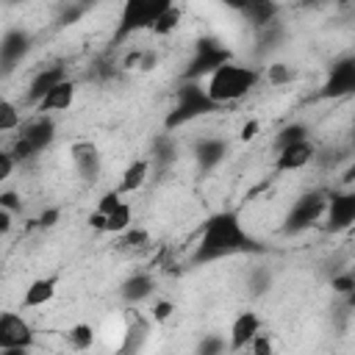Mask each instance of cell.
I'll return each instance as SVG.
<instances>
[{
  "label": "cell",
  "mask_w": 355,
  "mask_h": 355,
  "mask_svg": "<svg viewBox=\"0 0 355 355\" xmlns=\"http://www.w3.org/2000/svg\"><path fill=\"white\" fill-rule=\"evenodd\" d=\"M250 247H252V239L244 230L239 214L236 211H219L202 225L200 244H197V261H211V258L244 252Z\"/></svg>",
  "instance_id": "6da1fadb"
},
{
  "label": "cell",
  "mask_w": 355,
  "mask_h": 355,
  "mask_svg": "<svg viewBox=\"0 0 355 355\" xmlns=\"http://www.w3.org/2000/svg\"><path fill=\"white\" fill-rule=\"evenodd\" d=\"M258 80H261V72L255 67L225 61L214 72H208L202 92L211 100V105H227V103H236V100L247 97L258 86Z\"/></svg>",
  "instance_id": "7a4b0ae2"
},
{
  "label": "cell",
  "mask_w": 355,
  "mask_h": 355,
  "mask_svg": "<svg viewBox=\"0 0 355 355\" xmlns=\"http://www.w3.org/2000/svg\"><path fill=\"white\" fill-rule=\"evenodd\" d=\"M214 108H216V105H211V100L205 97L202 86H200V83H189V86L178 89V103H175V108L169 111L164 128H166V130H175L178 125H186L189 119H194V116H200V114H208V111H214Z\"/></svg>",
  "instance_id": "3957f363"
},
{
  "label": "cell",
  "mask_w": 355,
  "mask_h": 355,
  "mask_svg": "<svg viewBox=\"0 0 355 355\" xmlns=\"http://www.w3.org/2000/svg\"><path fill=\"white\" fill-rule=\"evenodd\" d=\"M36 344L33 324L17 311H0V352L3 349H31Z\"/></svg>",
  "instance_id": "277c9868"
},
{
  "label": "cell",
  "mask_w": 355,
  "mask_h": 355,
  "mask_svg": "<svg viewBox=\"0 0 355 355\" xmlns=\"http://www.w3.org/2000/svg\"><path fill=\"white\" fill-rule=\"evenodd\" d=\"M164 8H166L164 0H158V3L155 0H130V3H125L122 19H119V28H116V39H125V36L141 31V28H150Z\"/></svg>",
  "instance_id": "5b68a950"
},
{
  "label": "cell",
  "mask_w": 355,
  "mask_h": 355,
  "mask_svg": "<svg viewBox=\"0 0 355 355\" xmlns=\"http://www.w3.org/2000/svg\"><path fill=\"white\" fill-rule=\"evenodd\" d=\"M324 205H327V194L324 191H311V194H302L291 211H288V219H286V230L288 233H300L305 227H311L313 222H319L324 216Z\"/></svg>",
  "instance_id": "8992f818"
},
{
  "label": "cell",
  "mask_w": 355,
  "mask_h": 355,
  "mask_svg": "<svg viewBox=\"0 0 355 355\" xmlns=\"http://www.w3.org/2000/svg\"><path fill=\"white\" fill-rule=\"evenodd\" d=\"M17 136L33 150V153H42L53 144L55 139V122L53 116H42V114H33L31 119L22 122V128L17 130Z\"/></svg>",
  "instance_id": "52a82bcc"
},
{
  "label": "cell",
  "mask_w": 355,
  "mask_h": 355,
  "mask_svg": "<svg viewBox=\"0 0 355 355\" xmlns=\"http://www.w3.org/2000/svg\"><path fill=\"white\" fill-rule=\"evenodd\" d=\"M316 144L311 141V139H302V141H297V144H288V147H283V150H277V155H275V169L277 172H300V169H305L311 161H316Z\"/></svg>",
  "instance_id": "ba28073f"
},
{
  "label": "cell",
  "mask_w": 355,
  "mask_h": 355,
  "mask_svg": "<svg viewBox=\"0 0 355 355\" xmlns=\"http://www.w3.org/2000/svg\"><path fill=\"white\" fill-rule=\"evenodd\" d=\"M258 330H263V322H261V316L255 313V311H241L233 322H230V330H227V352H241L250 341H252V336L258 333Z\"/></svg>",
  "instance_id": "9c48e42d"
},
{
  "label": "cell",
  "mask_w": 355,
  "mask_h": 355,
  "mask_svg": "<svg viewBox=\"0 0 355 355\" xmlns=\"http://www.w3.org/2000/svg\"><path fill=\"white\" fill-rule=\"evenodd\" d=\"M58 283L61 277L58 275H44V277H36L28 283V288L22 291V300H19V311H31V308H44L47 302H53V297L58 294Z\"/></svg>",
  "instance_id": "30bf717a"
},
{
  "label": "cell",
  "mask_w": 355,
  "mask_h": 355,
  "mask_svg": "<svg viewBox=\"0 0 355 355\" xmlns=\"http://www.w3.org/2000/svg\"><path fill=\"white\" fill-rule=\"evenodd\" d=\"M324 216H327V230H344L355 222V194L344 191V194H330L327 205H324Z\"/></svg>",
  "instance_id": "8fae6325"
},
{
  "label": "cell",
  "mask_w": 355,
  "mask_h": 355,
  "mask_svg": "<svg viewBox=\"0 0 355 355\" xmlns=\"http://www.w3.org/2000/svg\"><path fill=\"white\" fill-rule=\"evenodd\" d=\"M75 94H78V83H75L72 78H67V80H61L58 86H53V89H50L33 108H36V114L50 116V114H55V111H67V108H72Z\"/></svg>",
  "instance_id": "7c38bea8"
},
{
  "label": "cell",
  "mask_w": 355,
  "mask_h": 355,
  "mask_svg": "<svg viewBox=\"0 0 355 355\" xmlns=\"http://www.w3.org/2000/svg\"><path fill=\"white\" fill-rule=\"evenodd\" d=\"M69 155H72V164H75V169H78V175L83 178V180H89V183H94L97 178H100V169H103V158H100V153H97V147L92 144V141H75L72 147H69Z\"/></svg>",
  "instance_id": "4fadbf2b"
},
{
  "label": "cell",
  "mask_w": 355,
  "mask_h": 355,
  "mask_svg": "<svg viewBox=\"0 0 355 355\" xmlns=\"http://www.w3.org/2000/svg\"><path fill=\"white\" fill-rule=\"evenodd\" d=\"M155 294V277L150 272H133L130 277L122 280L119 286V297L128 302V305H139L144 300H150Z\"/></svg>",
  "instance_id": "5bb4252c"
},
{
  "label": "cell",
  "mask_w": 355,
  "mask_h": 355,
  "mask_svg": "<svg viewBox=\"0 0 355 355\" xmlns=\"http://www.w3.org/2000/svg\"><path fill=\"white\" fill-rule=\"evenodd\" d=\"M147 178H150V161H147V158H136V161H130V164L122 169L119 183H116L119 197H125V194H136V191L147 183Z\"/></svg>",
  "instance_id": "9a60e30c"
},
{
  "label": "cell",
  "mask_w": 355,
  "mask_h": 355,
  "mask_svg": "<svg viewBox=\"0 0 355 355\" xmlns=\"http://www.w3.org/2000/svg\"><path fill=\"white\" fill-rule=\"evenodd\" d=\"M61 80H67V69H64V67H50V69L36 72L33 80H31V86H28V100L36 105V103H39L53 86H58Z\"/></svg>",
  "instance_id": "2e32d148"
},
{
  "label": "cell",
  "mask_w": 355,
  "mask_h": 355,
  "mask_svg": "<svg viewBox=\"0 0 355 355\" xmlns=\"http://www.w3.org/2000/svg\"><path fill=\"white\" fill-rule=\"evenodd\" d=\"M28 42H31L28 33L19 31V28H14V31H8L3 36V42H0V61L6 64V69H11L28 53Z\"/></svg>",
  "instance_id": "e0dca14e"
},
{
  "label": "cell",
  "mask_w": 355,
  "mask_h": 355,
  "mask_svg": "<svg viewBox=\"0 0 355 355\" xmlns=\"http://www.w3.org/2000/svg\"><path fill=\"white\" fill-rule=\"evenodd\" d=\"M64 341L72 352H89L97 341V327L92 322H75L72 327L64 330Z\"/></svg>",
  "instance_id": "ac0fdd59"
},
{
  "label": "cell",
  "mask_w": 355,
  "mask_h": 355,
  "mask_svg": "<svg viewBox=\"0 0 355 355\" xmlns=\"http://www.w3.org/2000/svg\"><path fill=\"white\" fill-rule=\"evenodd\" d=\"M194 153H197L200 169L208 172V169H214L216 164H222V158H225V153H227V144H225L222 139H202Z\"/></svg>",
  "instance_id": "d6986e66"
},
{
  "label": "cell",
  "mask_w": 355,
  "mask_h": 355,
  "mask_svg": "<svg viewBox=\"0 0 355 355\" xmlns=\"http://www.w3.org/2000/svg\"><path fill=\"white\" fill-rule=\"evenodd\" d=\"M180 19H183V11H180V6H175V3H166V8H164L158 17H155V22L150 25V31H153L155 36H169V33H175V31H178Z\"/></svg>",
  "instance_id": "ffe728a7"
},
{
  "label": "cell",
  "mask_w": 355,
  "mask_h": 355,
  "mask_svg": "<svg viewBox=\"0 0 355 355\" xmlns=\"http://www.w3.org/2000/svg\"><path fill=\"white\" fill-rule=\"evenodd\" d=\"M128 227H133V208H130L128 200H122L111 214H105V233L119 236V233H125Z\"/></svg>",
  "instance_id": "44dd1931"
},
{
  "label": "cell",
  "mask_w": 355,
  "mask_h": 355,
  "mask_svg": "<svg viewBox=\"0 0 355 355\" xmlns=\"http://www.w3.org/2000/svg\"><path fill=\"white\" fill-rule=\"evenodd\" d=\"M327 89L330 92H349V89H355V67H352V61H344V64L333 67V78H330Z\"/></svg>",
  "instance_id": "7402d4cb"
},
{
  "label": "cell",
  "mask_w": 355,
  "mask_h": 355,
  "mask_svg": "<svg viewBox=\"0 0 355 355\" xmlns=\"http://www.w3.org/2000/svg\"><path fill=\"white\" fill-rule=\"evenodd\" d=\"M22 128V114L17 108V103L0 97V133H14Z\"/></svg>",
  "instance_id": "603a6c76"
},
{
  "label": "cell",
  "mask_w": 355,
  "mask_h": 355,
  "mask_svg": "<svg viewBox=\"0 0 355 355\" xmlns=\"http://www.w3.org/2000/svg\"><path fill=\"white\" fill-rule=\"evenodd\" d=\"M175 155H178V147H175V141H172L169 133H164V136H158V139L153 141V161H155L158 166L172 164Z\"/></svg>",
  "instance_id": "cb8c5ba5"
},
{
  "label": "cell",
  "mask_w": 355,
  "mask_h": 355,
  "mask_svg": "<svg viewBox=\"0 0 355 355\" xmlns=\"http://www.w3.org/2000/svg\"><path fill=\"white\" fill-rule=\"evenodd\" d=\"M261 78H263L269 86H286V83L294 80V69H291L288 64H283V61H275V64H269V67L263 69Z\"/></svg>",
  "instance_id": "d4e9b609"
},
{
  "label": "cell",
  "mask_w": 355,
  "mask_h": 355,
  "mask_svg": "<svg viewBox=\"0 0 355 355\" xmlns=\"http://www.w3.org/2000/svg\"><path fill=\"white\" fill-rule=\"evenodd\" d=\"M302 139H308V128H305L302 122H288V125L277 133V139H275V150H283V147L297 144V141H302Z\"/></svg>",
  "instance_id": "484cf974"
},
{
  "label": "cell",
  "mask_w": 355,
  "mask_h": 355,
  "mask_svg": "<svg viewBox=\"0 0 355 355\" xmlns=\"http://www.w3.org/2000/svg\"><path fill=\"white\" fill-rule=\"evenodd\" d=\"M197 355H227V338L216 333L202 336L197 344Z\"/></svg>",
  "instance_id": "4316f807"
},
{
  "label": "cell",
  "mask_w": 355,
  "mask_h": 355,
  "mask_svg": "<svg viewBox=\"0 0 355 355\" xmlns=\"http://www.w3.org/2000/svg\"><path fill=\"white\" fill-rule=\"evenodd\" d=\"M150 244V233L141 227H128L125 233H119V247L122 250H141Z\"/></svg>",
  "instance_id": "83f0119b"
},
{
  "label": "cell",
  "mask_w": 355,
  "mask_h": 355,
  "mask_svg": "<svg viewBox=\"0 0 355 355\" xmlns=\"http://www.w3.org/2000/svg\"><path fill=\"white\" fill-rule=\"evenodd\" d=\"M247 349H250V355H275V338H272V333L269 330H258L252 336V341L247 344Z\"/></svg>",
  "instance_id": "f1b7e54d"
},
{
  "label": "cell",
  "mask_w": 355,
  "mask_h": 355,
  "mask_svg": "<svg viewBox=\"0 0 355 355\" xmlns=\"http://www.w3.org/2000/svg\"><path fill=\"white\" fill-rule=\"evenodd\" d=\"M247 286H250V291L258 297V294L269 291V286H272V275H269L266 269H252L250 277H247Z\"/></svg>",
  "instance_id": "f546056e"
},
{
  "label": "cell",
  "mask_w": 355,
  "mask_h": 355,
  "mask_svg": "<svg viewBox=\"0 0 355 355\" xmlns=\"http://www.w3.org/2000/svg\"><path fill=\"white\" fill-rule=\"evenodd\" d=\"M150 313H153L155 324H164L166 319H172V313H175V302H172V300H155L153 308H150Z\"/></svg>",
  "instance_id": "4dcf8cb0"
},
{
  "label": "cell",
  "mask_w": 355,
  "mask_h": 355,
  "mask_svg": "<svg viewBox=\"0 0 355 355\" xmlns=\"http://www.w3.org/2000/svg\"><path fill=\"white\" fill-rule=\"evenodd\" d=\"M119 202H122V197H119V191H116V189H111V191H105V194L100 197V202H97V208H94V211L105 216V214H111V211H114V208H116Z\"/></svg>",
  "instance_id": "1f68e13d"
},
{
  "label": "cell",
  "mask_w": 355,
  "mask_h": 355,
  "mask_svg": "<svg viewBox=\"0 0 355 355\" xmlns=\"http://www.w3.org/2000/svg\"><path fill=\"white\" fill-rule=\"evenodd\" d=\"M0 208L8 214H17V211H22V197L17 191L6 189V191H0Z\"/></svg>",
  "instance_id": "d6a6232c"
},
{
  "label": "cell",
  "mask_w": 355,
  "mask_h": 355,
  "mask_svg": "<svg viewBox=\"0 0 355 355\" xmlns=\"http://www.w3.org/2000/svg\"><path fill=\"white\" fill-rule=\"evenodd\" d=\"M17 169V164H14V158H11V153L6 150V147H0V183H6L8 178H11V172Z\"/></svg>",
  "instance_id": "836d02e7"
},
{
  "label": "cell",
  "mask_w": 355,
  "mask_h": 355,
  "mask_svg": "<svg viewBox=\"0 0 355 355\" xmlns=\"http://www.w3.org/2000/svg\"><path fill=\"white\" fill-rule=\"evenodd\" d=\"M258 133H261V119H258V116H252V119H247V122L241 125L239 139H241V141H252Z\"/></svg>",
  "instance_id": "e575fe53"
},
{
  "label": "cell",
  "mask_w": 355,
  "mask_h": 355,
  "mask_svg": "<svg viewBox=\"0 0 355 355\" xmlns=\"http://www.w3.org/2000/svg\"><path fill=\"white\" fill-rule=\"evenodd\" d=\"M333 288H336L338 294H349V291L355 288L352 275H349V272H347V275H336V277H333Z\"/></svg>",
  "instance_id": "d590c367"
},
{
  "label": "cell",
  "mask_w": 355,
  "mask_h": 355,
  "mask_svg": "<svg viewBox=\"0 0 355 355\" xmlns=\"http://www.w3.org/2000/svg\"><path fill=\"white\" fill-rule=\"evenodd\" d=\"M58 216H61V211H58V208H44V211L39 214V219H36V222H39V227H53V225L58 222Z\"/></svg>",
  "instance_id": "8d00e7d4"
},
{
  "label": "cell",
  "mask_w": 355,
  "mask_h": 355,
  "mask_svg": "<svg viewBox=\"0 0 355 355\" xmlns=\"http://www.w3.org/2000/svg\"><path fill=\"white\" fill-rule=\"evenodd\" d=\"M11 227H14V214H8V211H3V208H0V239H3V236H8V233H11Z\"/></svg>",
  "instance_id": "74e56055"
},
{
  "label": "cell",
  "mask_w": 355,
  "mask_h": 355,
  "mask_svg": "<svg viewBox=\"0 0 355 355\" xmlns=\"http://www.w3.org/2000/svg\"><path fill=\"white\" fill-rule=\"evenodd\" d=\"M86 222H89V227H92V230H97V233H105V216H103V214L92 211Z\"/></svg>",
  "instance_id": "f35d334b"
},
{
  "label": "cell",
  "mask_w": 355,
  "mask_h": 355,
  "mask_svg": "<svg viewBox=\"0 0 355 355\" xmlns=\"http://www.w3.org/2000/svg\"><path fill=\"white\" fill-rule=\"evenodd\" d=\"M31 349H3L0 355H28Z\"/></svg>",
  "instance_id": "ab89813d"
}]
</instances>
